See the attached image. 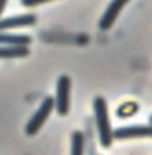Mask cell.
<instances>
[{"instance_id":"cell-1","label":"cell","mask_w":152,"mask_h":155,"mask_svg":"<svg viewBox=\"0 0 152 155\" xmlns=\"http://www.w3.org/2000/svg\"><path fill=\"white\" fill-rule=\"evenodd\" d=\"M94 116H95V125L98 131L99 142L105 148L110 147L113 143V129L109 120V112H107V102L103 97H96L92 102Z\"/></svg>"},{"instance_id":"cell-2","label":"cell","mask_w":152,"mask_h":155,"mask_svg":"<svg viewBox=\"0 0 152 155\" xmlns=\"http://www.w3.org/2000/svg\"><path fill=\"white\" fill-rule=\"evenodd\" d=\"M53 109H54V98L53 97H45L44 101L41 102L40 107L37 109V112L31 116L29 123L26 124L24 132H26L27 136H34L35 134H38V131L42 128L45 121L52 114Z\"/></svg>"},{"instance_id":"cell-3","label":"cell","mask_w":152,"mask_h":155,"mask_svg":"<svg viewBox=\"0 0 152 155\" xmlns=\"http://www.w3.org/2000/svg\"><path fill=\"white\" fill-rule=\"evenodd\" d=\"M71 78L61 75L57 80L56 98H54V109L60 116H67L70 112V97H71Z\"/></svg>"},{"instance_id":"cell-4","label":"cell","mask_w":152,"mask_h":155,"mask_svg":"<svg viewBox=\"0 0 152 155\" xmlns=\"http://www.w3.org/2000/svg\"><path fill=\"white\" fill-rule=\"evenodd\" d=\"M129 2H131V0H112V3L107 5L106 11L103 12L101 21H99V27H101V30H103V31L109 30L110 27L114 25V22L117 21V18H118V15H120V12L122 11V8L125 7Z\"/></svg>"},{"instance_id":"cell-5","label":"cell","mask_w":152,"mask_h":155,"mask_svg":"<svg viewBox=\"0 0 152 155\" xmlns=\"http://www.w3.org/2000/svg\"><path fill=\"white\" fill-rule=\"evenodd\" d=\"M113 137L118 140L137 139V137H152V124L151 125H131L122 127L113 131Z\"/></svg>"},{"instance_id":"cell-6","label":"cell","mask_w":152,"mask_h":155,"mask_svg":"<svg viewBox=\"0 0 152 155\" xmlns=\"http://www.w3.org/2000/svg\"><path fill=\"white\" fill-rule=\"evenodd\" d=\"M35 22H37V16L34 14H23V15H16V16L0 19V33L8 29L33 26V25H35Z\"/></svg>"},{"instance_id":"cell-7","label":"cell","mask_w":152,"mask_h":155,"mask_svg":"<svg viewBox=\"0 0 152 155\" xmlns=\"http://www.w3.org/2000/svg\"><path fill=\"white\" fill-rule=\"evenodd\" d=\"M31 37L26 34H8L0 33V45L7 46H29L31 44Z\"/></svg>"},{"instance_id":"cell-8","label":"cell","mask_w":152,"mask_h":155,"mask_svg":"<svg viewBox=\"0 0 152 155\" xmlns=\"http://www.w3.org/2000/svg\"><path fill=\"white\" fill-rule=\"evenodd\" d=\"M30 54L27 46H7L0 45V59H19Z\"/></svg>"},{"instance_id":"cell-9","label":"cell","mask_w":152,"mask_h":155,"mask_svg":"<svg viewBox=\"0 0 152 155\" xmlns=\"http://www.w3.org/2000/svg\"><path fill=\"white\" fill-rule=\"evenodd\" d=\"M71 155H84V135L82 131H73L71 135Z\"/></svg>"},{"instance_id":"cell-10","label":"cell","mask_w":152,"mask_h":155,"mask_svg":"<svg viewBox=\"0 0 152 155\" xmlns=\"http://www.w3.org/2000/svg\"><path fill=\"white\" fill-rule=\"evenodd\" d=\"M48 2H52V0H21L23 7H35V5L44 4V3H48Z\"/></svg>"},{"instance_id":"cell-11","label":"cell","mask_w":152,"mask_h":155,"mask_svg":"<svg viewBox=\"0 0 152 155\" xmlns=\"http://www.w3.org/2000/svg\"><path fill=\"white\" fill-rule=\"evenodd\" d=\"M7 2L8 0H0V16H2V14L4 12V8H5V5H7Z\"/></svg>"},{"instance_id":"cell-12","label":"cell","mask_w":152,"mask_h":155,"mask_svg":"<svg viewBox=\"0 0 152 155\" xmlns=\"http://www.w3.org/2000/svg\"><path fill=\"white\" fill-rule=\"evenodd\" d=\"M150 121H151V124H152V116H151V117H150Z\"/></svg>"}]
</instances>
